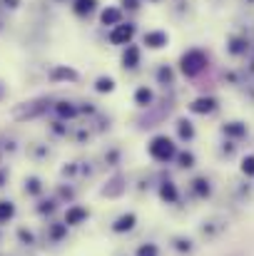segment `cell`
<instances>
[{
    "instance_id": "1",
    "label": "cell",
    "mask_w": 254,
    "mask_h": 256,
    "mask_svg": "<svg viewBox=\"0 0 254 256\" xmlns=\"http://www.w3.org/2000/svg\"><path fill=\"white\" fill-rule=\"evenodd\" d=\"M147 152H150V157H152L155 162H172V159L177 157V144H174L167 134H157V137L150 139Z\"/></svg>"
},
{
    "instance_id": "2",
    "label": "cell",
    "mask_w": 254,
    "mask_h": 256,
    "mask_svg": "<svg viewBox=\"0 0 254 256\" xmlns=\"http://www.w3.org/2000/svg\"><path fill=\"white\" fill-rule=\"evenodd\" d=\"M204 65H207V58H204L202 50H189V53L182 55V72H184L187 77L199 75V72L204 70Z\"/></svg>"
},
{
    "instance_id": "3",
    "label": "cell",
    "mask_w": 254,
    "mask_h": 256,
    "mask_svg": "<svg viewBox=\"0 0 254 256\" xmlns=\"http://www.w3.org/2000/svg\"><path fill=\"white\" fill-rule=\"evenodd\" d=\"M87 216H90V209H87V206L73 204V206H68V211H65V224H68V226H80Z\"/></svg>"
},
{
    "instance_id": "4",
    "label": "cell",
    "mask_w": 254,
    "mask_h": 256,
    "mask_svg": "<svg viewBox=\"0 0 254 256\" xmlns=\"http://www.w3.org/2000/svg\"><path fill=\"white\" fill-rule=\"evenodd\" d=\"M135 35V28L132 25H115V30L110 33V43L115 45H127Z\"/></svg>"
},
{
    "instance_id": "5",
    "label": "cell",
    "mask_w": 254,
    "mask_h": 256,
    "mask_svg": "<svg viewBox=\"0 0 254 256\" xmlns=\"http://www.w3.org/2000/svg\"><path fill=\"white\" fill-rule=\"evenodd\" d=\"M135 224H137V216L130 211V214H122V216H117V219H115L112 231H115V234H125V231H132V229H135Z\"/></svg>"
},
{
    "instance_id": "6",
    "label": "cell",
    "mask_w": 254,
    "mask_h": 256,
    "mask_svg": "<svg viewBox=\"0 0 254 256\" xmlns=\"http://www.w3.org/2000/svg\"><path fill=\"white\" fill-rule=\"evenodd\" d=\"M160 199L167 201V204H174V201L179 199L177 184H174V182H162V184H160Z\"/></svg>"
},
{
    "instance_id": "7",
    "label": "cell",
    "mask_w": 254,
    "mask_h": 256,
    "mask_svg": "<svg viewBox=\"0 0 254 256\" xmlns=\"http://www.w3.org/2000/svg\"><path fill=\"white\" fill-rule=\"evenodd\" d=\"M217 107V102L212 100V97H197L192 105H189V110L194 112V115H207V112H212Z\"/></svg>"
},
{
    "instance_id": "8",
    "label": "cell",
    "mask_w": 254,
    "mask_h": 256,
    "mask_svg": "<svg viewBox=\"0 0 254 256\" xmlns=\"http://www.w3.org/2000/svg\"><path fill=\"white\" fill-rule=\"evenodd\" d=\"M145 45H150V48H165L167 45V33H162V30H152V33H145Z\"/></svg>"
},
{
    "instance_id": "9",
    "label": "cell",
    "mask_w": 254,
    "mask_h": 256,
    "mask_svg": "<svg viewBox=\"0 0 254 256\" xmlns=\"http://www.w3.org/2000/svg\"><path fill=\"white\" fill-rule=\"evenodd\" d=\"M122 63H125V67H137V63H140V50H137L135 45H127V50H125V55H122Z\"/></svg>"
},
{
    "instance_id": "10",
    "label": "cell",
    "mask_w": 254,
    "mask_h": 256,
    "mask_svg": "<svg viewBox=\"0 0 254 256\" xmlns=\"http://www.w3.org/2000/svg\"><path fill=\"white\" fill-rule=\"evenodd\" d=\"M15 216V204L13 201H5V199H0V224H5Z\"/></svg>"
},
{
    "instance_id": "11",
    "label": "cell",
    "mask_w": 254,
    "mask_h": 256,
    "mask_svg": "<svg viewBox=\"0 0 254 256\" xmlns=\"http://www.w3.org/2000/svg\"><path fill=\"white\" fill-rule=\"evenodd\" d=\"M120 10L117 8H107V10H102V15H100V20L105 23V25H120Z\"/></svg>"
},
{
    "instance_id": "12",
    "label": "cell",
    "mask_w": 254,
    "mask_h": 256,
    "mask_svg": "<svg viewBox=\"0 0 254 256\" xmlns=\"http://www.w3.org/2000/svg\"><path fill=\"white\" fill-rule=\"evenodd\" d=\"M122 189H125V187H122V177H115V179L102 189V194H105V196H120Z\"/></svg>"
},
{
    "instance_id": "13",
    "label": "cell",
    "mask_w": 254,
    "mask_h": 256,
    "mask_svg": "<svg viewBox=\"0 0 254 256\" xmlns=\"http://www.w3.org/2000/svg\"><path fill=\"white\" fill-rule=\"evenodd\" d=\"M224 134H229V137H244L247 127L242 122H229V125H224Z\"/></svg>"
},
{
    "instance_id": "14",
    "label": "cell",
    "mask_w": 254,
    "mask_h": 256,
    "mask_svg": "<svg viewBox=\"0 0 254 256\" xmlns=\"http://www.w3.org/2000/svg\"><path fill=\"white\" fill-rule=\"evenodd\" d=\"M135 102H137L140 107H147V105L152 102V90H147V87H140V90L135 92Z\"/></svg>"
},
{
    "instance_id": "15",
    "label": "cell",
    "mask_w": 254,
    "mask_h": 256,
    "mask_svg": "<svg viewBox=\"0 0 254 256\" xmlns=\"http://www.w3.org/2000/svg\"><path fill=\"white\" fill-rule=\"evenodd\" d=\"M55 110H58V115H60V117H68V120L78 115V107H75V105H70V102H58V105H55Z\"/></svg>"
},
{
    "instance_id": "16",
    "label": "cell",
    "mask_w": 254,
    "mask_h": 256,
    "mask_svg": "<svg viewBox=\"0 0 254 256\" xmlns=\"http://www.w3.org/2000/svg\"><path fill=\"white\" fill-rule=\"evenodd\" d=\"M177 162H179V167H184V169H189V167H194V154L192 152H177V157H174Z\"/></svg>"
},
{
    "instance_id": "17",
    "label": "cell",
    "mask_w": 254,
    "mask_h": 256,
    "mask_svg": "<svg viewBox=\"0 0 254 256\" xmlns=\"http://www.w3.org/2000/svg\"><path fill=\"white\" fill-rule=\"evenodd\" d=\"M53 77H55V80H60V77H63V80H78V72L70 70V67H58V70L53 72Z\"/></svg>"
},
{
    "instance_id": "18",
    "label": "cell",
    "mask_w": 254,
    "mask_h": 256,
    "mask_svg": "<svg viewBox=\"0 0 254 256\" xmlns=\"http://www.w3.org/2000/svg\"><path fill=\"white\" fill-rule=\"evenodd\" d=\"M92 5H95V0H75V13H78V15H85V13L92 10Z\"/></svg>"
},
{
    "instance_id": "19",
    "label": "cell",
    "mask_w": 254,
    "mask_h": 256,
    "mask_svg": "<svg viewBox=\"0 0 254 256\" xmlns=\"http://www.w3.org/2000/svg\"><path fill=\"white\" fill-rule=\"evenodd\" d=\"M95 90H97V92H112V90H115L112 77H100V80H97V85H95Z\"/></svg>"
},
{
    "instance_id": "20",
    "label": "cell",
    "mask_w": 254,
    "mask_h": 256,
    "mask_svg": "<svg viewBox=\"0 0 254 256\" xmlns=\"http://www.w3.org/2000/svg\"><path fill=\"white\" fill-rule=\"evenodd\" d=\"M242 174L254 177V154H247V157L242 159Z\"/></svg>"
},
{
    "instance_id": "21",
    "label": "cell",
    "mask_w": 254,
    "mask_h": 256,
    "mask_svg": "<svg viewBox=\"0 0 254 256\" xmlns=\"http://www.w3.org/2000/svg\"><path fill=\"white\" fill-rule=\"evenodd\" d=\"M179 137H182V139H192V137H194V127H192L187 120L179 122Z\"/></svg>"
},
{
    "instance_id": "22",
    "label": "cell",
    "mask_w": 254,
    "mask_h": 256,
    "mask_svg": "<svg viewBox=\"0 0 254 256\" xmlns=\"http://www.w3.org/2000/svg\"><path fill=\"white\" fill-rule=\"evenodd\" d=\"M137 256H160V249L155 244H142L137 249Z\"/></svg>"
},
{
    "instance_id": "23",
    "label": "cell",
    "mask_w": 254,
    "mask_h": 256,
    "mask_svg": "<svg viewBox=\"0 0 254 256\" xmlns=\"http://www.w3.org/2000/svg\"><path fill=\"white\" fill-rule=\"evenodd\" d=\"M25 192H30V194H40V192H43L40 179H38V177H30V179L25 182Z\"/></svg>"
},
{
    "instance_id": "24",
    "label": "cell",
    "mask_w": 254,
    "mask_h": 256,
    "mask_svg": "<svg viewBox=\"0 0 254 256\" xmlns=\"http://www.w3.org/2000/svg\"><path fill=\"white\" fill-rule=\"evenodd\" d=\"M194 192H197L199 196H207V194H209V182H207V179H194Z\"/></svg>"
},
{
    "instance_id": "25",
    "label": "cell",
    "mask_w": 254,
    "mask_h": 256,
    "mask_svg": "<svg viewBox=\"0 0 254 256\" xmlns=\"http://www.w3.org/2000/svg\"><path fill=\"white\" fill-rule=\"evenodd\" d=\"M177 249H179V251H189V249H192V241H189V239H177Z\"/></svg>"
},
{
    "instance_id": "26",
    "label": "cell",
    "mask_w": 254,
    "mask_h": 256,
    "mask_svg": "<svg viewBox=\"0 0 254 256\" xmlns=\"http://www.w3.org/2000/svg\"><path fill=\"white\" fill-rule=\"evenodd\" d=\"M18 234H20V239H23V241H28V244H33V234H30V231H25V229H20Z\"/></svg>"
},
{
    "instance_id": "27",
    "label": "cell",
    "mask_w": 254,
    "mask_h": 256,
    "mask_svg": "<svg viewBox=\"0 0 254 256\" xmlns=\"http://www.w3.org/2000/svg\"><path fill=\"white\" fill-rule=\"evenodd\" d=\"M169 77H172L169 70H160V80H169Z\"/></svg>"
},
{
    "instance_id": "28",
    "label": "cell",
    "mask_w": 254,
    "mask_h": 256,
    "mask_svg": "<svg viewBox=\"0 0 254 256\" xmlns=\"http://www.w3.org/2000/svg\"><path fill=\"white\" fill-rule=\"evenodd\" d=\"M239 50H242V43L234 40V43H232V53H239Z\"/></svg>"
},
{
    "instance_id": "29",
    "label": "cell",
    "mask_w": 254,
    "mask_h": 256,
    "mask_svg": "<svg viewBox=\"0 0 254 256\" xmlns=\"http://www.w3.org/2000/svg\"><path fill=\"white\" fill-rule=\"evenodd\" d=\"M3 179H5V174H3V172H0V187H3Z\"/></svg>"
}]
</instances>
